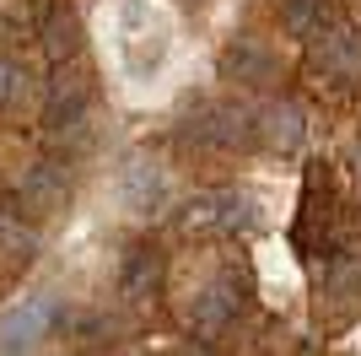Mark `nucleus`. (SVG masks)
Listing matches in <instances>:
<instances>
[{
  "mask_svg": "<svg viewBox=\"0 0 361 356\" xmlns=\"http://www.w3.org/2000/svg\"><path fill=\"white\" fill-rule=\"evenodd\" d=\"M178 141L195 151H238V146H254V114L238 103H200L183 114L178 124Z\"/></svg>",
  "mask_w": 361,
  "mask_h": 356,
  "instance_id": "1",
  "label": "nucleus"
},
{
  "mask_svg": "<svg viewBox=\"0 0 361 356\" xmlns=\"http://www.w3.org/2000/svg\"><path fill=\"white\" fill-rule=\"evenodd\" d=\"M259 227V200L248 189H200L178 206V232H248Z\"/></svg>",
  "mask_w": 361,
  "mask_h": 356,
  "instance_id": "2",
  "label": "nucleus"
},
{
  "mask_svg": "<svg viewBox=\"0 0 361 356\" xmlns=\"http://www.w3.org/2000/svg\"><path fill=\"white\" fill-rule=\"evenodd\" d=\"M65 319V308H60V297H49V292H32V297H22L16 308H6L0 313V356H27L32 345L44 340L49 329Z\"/></svg>",
  "mask_w": 361,
  "mask_h": 356,
  "instance_id": "3",
  "label": "nucleus"
},
{
  "mask_svg": "<svg viewBox=\"0 0 361 356\" xmlns=\"http://www.w3.org/2000/svg\"><path fill=\"white\" fill-rule=\"evenodd\" d=\"M238 313H243L238 270H216L211 281L195 292V302H189V329H195L200 340H216V335H226V329L238 324Z\"/></svg>",
  "mask_w": 361,
  "mask_h": 356,
  "instance_id": "4",
  "label": "nucleus"
},
{
  "mask_svg": "<svg viewBox=\"0 0 361 356\" xmlns=\"http://www.w3.org/2000/svg\"><path fill=\"white\" fill-rule=\"evenodd\" d=\"M114 189H119V206L130 210V216H157V210L167 206V173L157 167V157H146V151H135V157L119 162Z\"/></svg>",
  "mask_w": 361,
  "mask_h": 356,
  "instance_id": "5",
  "label": "nucleus"
},
{
  "mask_svg": "<svg viewBox=\"0 0 361 356\" xmlns=\"http://www.w3.org/2000/svg\"><path fill=\"white\" fill-rule=\"evenodd\" d=\"M92 108V81L87 71H75V65H60V71L49 76V92H44V124L49 130H71L81 124Z\"/></svg>",
  "mask_w": 361,
  "mask_h": 356,
  "instance_id": "6",
  "label": "nucleus"
},
{
  "mask_svg": "<svg viewBox=\"0 0 361 356\" xmlns=\"http://www.w3.org/2000/svg\"><path fill=\"white\" fill-rule=\"evenodd\" d=\"M124 59H130V71L135 76H146L151 65H157V59H162V49H167V32H162V22H157V16L146 11V6H140V0H130V6H124Z\"/></svg>",
  "mask_w": 361,
  "mask_h": 356,
  "instance_id": "7",
  "label": "nucleus"
},
{
  "mask_svg": "<svg viewBox=\"0 0 361 356\" xmlns=\"http://www.w3.org/2000/svg\"><path fill=\"white\" fill-rule=\"evenodd\" d=\"M254 135H259V146H270V151H297L302 135H307V114L291 97H275V103H264L254 114Z\"/></svg>",
  "mask_w": 361,
  "mask_h": 356,
  "instance_id": "8",
  "label": "nucleus"
},
{
  "mask_svg": "<svg viewBox=\"0 0 361 356\" xmlns=\"http://www.w3.org/2000/svg\"><path fill=\"white\" fill-rule=\"evenodd\" d=\"M65 194H71V184H65V167H60V162H32L27 173H22L16 206H27V210H38V216H49V210L65 206Z\"/></svg>",
  "mask_w": 361,
  "mask_h": 356,
  "instance_id": "9",
  "label": "nucleus"
},
{
  "mask_svg": "<svg viewBox=\"0 0 361 356\" xmlns=\"http://www.w3.org/2000/svg\"><path fill=\"white\" fill-rule=\"evenodd\" d=\"M318 71L329 76V81H356V76H361V32H356V28H334V32H324Z\"/></svg>",
  "mask_w": 361,
  "mask_h": 356,
  "instance_id": "10",
  "label": "nucleus"
},
{
  "mask_svg": "<svg viewBox=\"0 0 361 356\" xmlns=\"http://www.w3.org/2000/svg\"><path fill=\"white\" fill-rule=\"evenodd\" d=\"M162 286V254L146 249V243H135V249L124 254V265H119V292L130 297V302H140V297H151Z\"/></svg>",
  "mask_w": 361,
  "mask_h": 356,
  "instance_id": "11",
  "label": "nucleus"
},
{
  "mask_svg": "<svg viewBox=\"0 0 361 356\" xmlns=\"http://www.w3.org/2000/svg\"><path fill=\"white\" fill-rule=\"evenodd\" d=\"M44 49L54 65H65V59L81 49V16L65 6V0H49L44 6Z\"/></svg>",
  "mask_w": 361,
  "mask_h": 356,
  "instance_id": "12",
  "label": "nucleus"
},
{
  "mask_svg": "<svg viewBox=\"0 0 361 356\" xmlns=\"http://www.w3.org/2000/svg\"><path fill=\"white\" fill-rule=\"evenodd\" d=\"M221 76H232V81H270L275 54L264 44H254V38H238V44L221 54Z\"/></svg>",
  "mask_w": 361,
  "mask_h": 356,
  "instance_id": "13",
  "label": "nucleus"
},
{
  "mask_svg": "<svg viewBox=\"0 0 361 356\" xmlns=\"http://www.w3.org/2000/svg\"><path fill=\"white\" fill-rule=\"evenodd\" d=\"M32 249H38V232H32V222H22V206L0 200V254L6 259H32Z\"/></svg>",
  "mask_w": 361,
  "mask_h": 356,
  "instance_id": "14",
  "label": "nucleus"
},
{
  "mask_svg": "<svg viewBox=\"0 0 361 356\" xmlns=\"http://www.w3.org/2000/svg\"><path fill=\"white\" fill-rule=\"evenodd\" d=\"M281 22L291 38H318L329 28V0H281Z\"/></svg>",
  "mask_w": 361,
  "mask_h": 356,
  "instance_id": "15",
  "label": "nucleus"
},
{
  "mask_svg": "<svg viewBox=\"0 0 361 356\" xmlns=\"http://www.w3.org/2000/svg\"><path fill=\"white\" fill-rule=\"evenodd\" d=\"M22 97H27V65L0 54V108H16Z\"/></svg>",
  "mask_w": 361,
  "mask_h": 356,
  "instance_id": "16",
  "label": "nucleus"
},
{
  "mask_svg": "<svg viewBox=\"0 0 361 356\" xmlns=\"http://www.w3.org/2000/svg\"><path fill=\"white\" fill-rule=\"evenodd\" d=\"M350 162H356V178H361V141L350 146Z\"/></svg>",
  "mask_w": 361,
  "mask_h": 356,
  "instance_id": "17",
  "label": "nucleus"
}]
</instances>
